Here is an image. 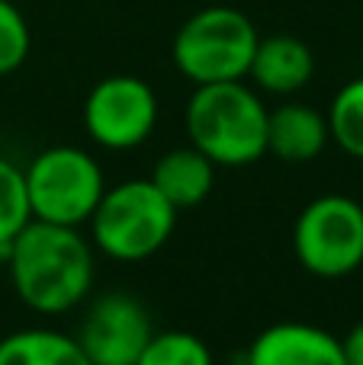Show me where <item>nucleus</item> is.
I'll use <instances>...</instances> for the list:
<instances>
[{"instance_id": "obj_12", "label": "nucleus", "mask_w": 363, "mask_h": 365, "mask_svg": "<svg viewBox=\"0 0 363 365\" xmlns=\"http://www.w3.org/2000/svg\"><path fill=\"white\" fill-rule=\"evenodd\" d=\"M148 180L180 212V208H193L209 199L212 186H216V164L193 145L174 148V151L161 154Z\"/></svg>"}, {"instance_id": "obj_14", "label": "nucleus", "mask_w": 363, "mask_h": 365, "mask_svg": "<svg viewBox=\"0 0 363 365\" xmlns=\"http://www.w3.org/2000/svg\"><path fill=\"white\" fill-rule=\"evenodd\" d=\"M332 141L344 154L363 160V77H354L334 93L325 113Z\"/></svg>"}, {"instance_id": "obj_5", "label": "nucleus", "mask_w": 363, "mask_h": 365, "mask_svg": "<svg viewBox=\"0 0 363 365\" xmlns=\"http://www.w3.org/2000/svg\"><path fill=\"white\" fill-rule=\"evenodd\" d=\"M29 212L36 221L84 227L100 202L106 177L100 160L77 145H51L23 167Z\"/></svg>"}, {"instance_id": "obj_18", "label": "nucleus", "mask_w": 363, "mask_h": 365, "mask_svg": "<svg viewBox=\"0 0 363 365\" xmlns=\"http://www.w3.org/2000/svg\"><path fill=\"white\" fill-rule=\"evenodd\" d=\"M341 349H344L347 365H363V321L347 330V336L341 340Z\"/></svg>"}, {"instance_id": "obj_17", "label": "nucleus", "mask_w": 363, "mask_h": 365, "mask_svg": "<svg viewBox=\"0 0 363 365\" xmlns=\"http://www.w3.org/2000/svg\"><path fill=\"white\" fill-rule=\"evenodd\" d=\"M29 23L13 0H0V77L13 74L29 58Z\"/></svg>"}, {"instance_id": "obj_16", "label": "nucleus", "mask_w": 363, "mask_h": 365, "mask_svg": "<svg viewBox=\"0 0 363 365\" xmlns=\"http://www.w3.org/2000/svg\"><path fill=\"white\" fill-rule=\"evenodd\" d=\"M32 221L29 195H26L23 167L0 158V253L10 247V240Z\"/></svg>"}, {"instance_id": "obj_9", "label": "nucleus", "mask_w": 363, "mask_h": 365, "mask_svg": "<svg viewBox=\"0 0 363 365\" xmlns=\"http://www.w3.org/2000/svg\"><path fill=\"white\" fill-rule=\"evenodd\" d=\"M244 365H347L341 340L309 321H277L251 340Z\"/></svg>"}, {"instance_id": "obj_4", "label": "nucleus", "mask_w": 363, "mask_h": 365, "mask_svg": "<svg viewBox=\"0 0 363 365\" xmlns=\"http://www.w3.org/2000/svg\"><path fill=\"white\" fill-rule=\"evenodd\" d=\"M257 26L235 6H203L180 23L171 42L174 68L193 83L244 81L257 48Z\"/></svg>"}, {"instance_id": "obj_7", "label": "nucleus", "mask_w": 363, "mask_h": 365, "mask_svg": "<svg viewBox=\"0 0 363 365\" xmlns=\"http://www.w3.org/2000/svg\"><path fill=\"white\" fill-rule=\"evenodd\" d=\"M81 119L96 148L132 151L145 145L158 125V93L135 74H109L90 87Z\"/></svg>"}, {"instance_id": "obj_10", "label": "nucleus", "mask_w": 363, "mask_h": 365, "mask_svg": "<svg viewBox=\"0 0 363 365\" xmlns=\"http://www.w3.org/2000/svg\"><path fill=\"white\" fill-rule=\"evenodd\" d=\"M315 74V55L296 36H267L257 38L254 58L248 68V81L257 93L296 96Z\"/></svg>"}, {"instance_id": "obj_6", "label": "nucleus", "mask_w": 363, "mask_h": 365, "mask_svg": "<svg viewBox=\"0 0 363 365\" xmlns=\"http://www.w3.org/2000/svg\"><path fill=\"white\" fill-rule=\"evenodd\" d=\"M293 253L315 279H344L363 266V205L344 192L315 195L293 225Z\"/></svg>"}, {"instance_id": "obj_2", "label": "nucleus", "mask_w": 363, "mask_h": 365, "mask_svg": "<svg viewBox=\"0 0 363 365\" xmlns=\"http://www.w3.org/2000/svg\"><path fill=\"white\" fill-rule=\"evenodd\" d=\"M187 138L216 167H248L267 154V106L244 81L199 83L187 100Z\"/></svg>"}, {"instance_id": "obj_8", "label": "nucleus", "mask_w": 363, "mask_h": 365, "mask_svg": "<svg viewBox=\"0 0 363 365\" xmlns=\"http://www.w3.org/2000/svg\"><path fill=\"white\" fill-rule=\"evenodd\" d=\"M151 314L129 292H106L84 311L77 343L90 365H135L151 340Z\"/></svg>"}, {"instance_id": "obj_11", "label": "nucleus", "mask_w": 363, "mask_h": 365, "mask_svg": "<svg viewBox=\"0 0 363 365\" xmlns=\"http://www.w3.org/2000/svg\"><path fill=\"white\" fill-rule=\"evenodd\" d=\"M332 141L325 113L306 103H280L267 109V154L287 164H309Z\"/></svg>"}, {"instance_id": "obj_1", "label": "nucleus", "mask_w": 363, "mask_h": 365, "mask_svg": "<svg viewBox=\"0 0 363 365\" xmlns=\"http://www.w3.org/2000/svg\"><path fill=\"white\" fill-rule=\"evenodd\" d=\"M94 244L81 227L32 218L4 250L10 285L29 311L45 317L68 314L94 289Z\"/></svg>"}, {"instance_id": "obj_13", "label": "nucleus", "mask_w": 363, "mask_h": 365, "mask_svg": "<svg viewBox=\"0 0 363 365\" xmlns=\"http://www.w3.org/2000/svg\"><path fill=\"white\" fill-rule=\"evenodd\" d=\"M0 365H90V359L77 336L55 327H26L0 340Z\"/></svg>"}, {"instance_id": "obj_15", "label": "nucleus", "mask_w": 363, "mask_h": 365, "mask_svg": "<svg viewBox=\"0 0 363 365\" xmlns=\"http://www.w3.org/2000/svg\"><path fill=\"white\" fill-rule=\"evenodd\" d=\"M135 365H216L212 353L190 330H161L151 334Z\"/></svg>"}, {"instance_id": "obj_3", "label": "nucleus", "mask_w": 363, "mask_h": 365, "mask_svg": "<svg viewBox=\"0 0 363 365\" xmlns=\"http://www.w3.org/2000/svg\"><path fill=\"white\" fill-rule=\"evenodd\" d=\"M87 227L96 253L116 263H141L171 240L177 208L151 180H126L103 189Z\"/></svg>"}]
</instances>
